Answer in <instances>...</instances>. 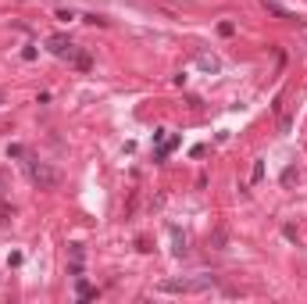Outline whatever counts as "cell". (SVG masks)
<instances>
[{"instance_id":"7","label":"cell","mask_w":307,"mask_h":304,"mask_svg":"<svg viewBox=\"0 0 307 304\" xmlns=\"http://www.w3.org/2000/svg\"><path fill=\"white\" fill-rule=\"evenodd\" d=\"M71 65H75V68H79V72H90V68H93V57H90L86 50H75V57H71Z\"/></svg>"},{"instance_id":"11","label":"cell","mask_w":307,"mask_h":304,"mask_svg":"<svg viewBox=\"0 0 307 304\" xmlns=\"http://www.w3.org/2000/svg\"><path fill=\"white\" fill-rule=\"evenodd\" d=\"M8 158H18V161H25L29 154H25V147H22V143H8Z\"/></svg>"},{"instance_id":"17","label":"cell","mask_w":307,"mask_h":304,"mask_svg":"<svg viewBox=\"0 0 307 304\" xmlns=\"http://www.w3.org/2000/svg\"><path fill=\"white\" fill-rule=\"evenodd\" d=\"M0 104H4V100H0Z\"/></svg>"},{"instance_id":"15","label":"cell","mask_w":307,"mask_h":304,"mask_svg":"<svg viewBox=\"0 0 307 304\" xmlns=\"http://www.w3.org/2000/svg\"><path fill=\"white\" fill-rule=\"evenodd\" d=\"M218 32H221V36H233V32H236V25H233V22H221V25H218Z\"/></svg>"},{"instance_id":"5","label":"cell","mask_w":307,"mask_h":304,"mask_svg":"<svg viewBox=\"0 0 307 304\" xmlns=\"http://www.w3.org/2000/svg\"><path fill=\"white\" fill-rule=\"evenodd\" d=\"M75 297H79V300H90V297H97V290H93L83 276H75Z\"/></svg>"},{"instance_id":"10","label":"cell","mask_w":307,"mask_h":304,"mask_svg":"<svg viewBox=\"0 0 307 304\" xmlns=\"http://www.w3.org/2000/svg\"><path fill=\"white\" fill-rule=\"evenodd\" d=\"M15 218V204H8V201H0V225H8Z\"/></svg>"},{"instance_id":"9","label":"cell","mask_w":307,"mask_h":304,"mask_svg":"<svg viewBox=\"0 0 307 304\" xmlns=\"http://www.w3.org/2000/svg\"><path fill=\"white\" fill-rule=\"evenodd\" d=\"M225 244H228L225 229H214V233H211V247H214V251H225Z\"/></svg>"},{"instance_id":"1","label":"cell","mask_w":307,"mask_h":304,"mask_svg":"<svg viewBox=\"0 0 307 304\" xmlns=\"http://www.w3.org/2000/svg\"><path fill=\"white\" fill-rule=\"evenodd\" d=\"M161 293H204L214 290V276H179V279H161Z\"/></svg>"},{"instance_id":"13","label":"cell","mask_w":307,"mask_h":304,"mask_svg":"<svg viewBox=\"0 0 307 304\" xmlns=\"http://www.w3.org/2000/svg\"><path fill=\"white\" fill-rule=\"evenodd\" d=\"M83 22H90V25H107V18H100V15H83Z\"/></svg>"},{"instance_id":"6","label":"cell","mask_w":307,"mask_h":304,"mask_svg":"<svg viewBox=\"0 0 307 304\" xmlns=\"http://www.w3.org/2000/svg\"><path fill=\"white\" fill-rule=\"evenodd\" d=\"M168 233H172V244H175L172 251L182 258V254H186V236H182V229H179V225H168Z\"/></svg>"},{"instance_id":"3","label":"cell","mask_w":307,"mask_h":304,"mask_svg":"<svg viewBox=\"0 0 307 304\" xmlns=\"http://www.w3.org/2000/svg\"><path fill=\"white\" fill-rule=\"evenodd\" d=\"M47 50H50L54 57H61V61H71V57H75V50H79V47H75V43L68 40L64 32H54L50 40H47Z\"/></svg>"},{"instance_id":"2","label":"cell","mask_w":307,"mask_h":304,"mask_svg":"<svg viewBox=\"0 0 307 304\" xmlns=\"http://www.w3.org/2000/svg\"><path fill=\"white\" fill-rule=\"evenodd\" d=\"M25 172H29V179L40 186V190H54V186L61 183L57 168H54V165H47V161H32V158H25Z\"/></svg>"},{"instance_id":"16","label":"cell","mask_w":307,"mask_h":304,"mask_svg":"<svg viewBox=\"0 0 307 304\" xmlns=\"http://www.w3.org/2000/svg\"><path fill=\"white\" fill-rule=\"evenodd\" d=\"M293 179H296V168H286V172H282V183H286V186H289V183H293Z\"/></svg>"},{"instance_id":"12","label":"cell","mask_w":307,"mask_h":304,"mask_svg":"<svg viewBox=\"0 0 307 304\" xmlns=\"http://www.w3.org/2000/svg\"><path fill=\"white\" fill-rule=\"evenodd\" d=\"M250 179H254V183H261V179H264V161H261V158L254 161V168H250Z\"/></svg>"},{"instance_id":"14","label":"cell","mask_w":307,"mask_h":304,"mask_svg":"<svg viewBox=\"0 0 307 304\" xmlns=\"http://www.w3.org/2000/svg\"><path fill=\"white\" fill-rule=\"evenodd\" d=\"M268 11H272V15H275V18H289V15H286V11H282V8H279V4H272V0H268Z\"/></svg>"},{"instance_id":"4","label":"cell","mask_w":307,"mask_h":304,"mask_svg":"<svg viewBox=\"0 0 307 304\" xmlns=\"http://www.w3.org/2000/svg\"><path fill=\"white\" fill-rule=\"evenodd\" d=\"M197 68H200V72H207V75H218V72H221V61H218L214 54L200 50V54H197Z\"/></svg>"},{"instance_id":"8","label":"cell","mask_w":307,"mask_h":304,"mask_svg":"<svg viewBox=\"0 0 307 304\" xmlns=\"http://www.w3.org/2000/svg\"><path fill=\"white\" fill-rule=\"evenodd\" d=\"M175 147H179V140H175V136H172V140H165V143L158 147V161H165V158L172 154V150H175Z\"/></svg>"}]
</instances>
